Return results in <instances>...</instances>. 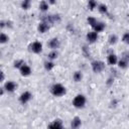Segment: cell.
Returning <instances> with one entry per match:
<instances>
[{
    "mask_svg": "<svg viewBox=\"0 0 129 129\" xmlns=\"http://www.w3.org/2000/svg\"><path fill=\"white\" fill-rule=\"evenodd\" d=\"M51 93H52V95H54L56 97H60V96L64 95L66 88L62 85H60V84H54L51 87Z\"/></svg>",
    "mask_w": 129,
    "mask_h": 129,
    "instance_id": "obj_1",
    "label": "cell"
},
{
    "mask_svg": "<svg viewBox=\"0 0 129 129\" xmlns=\"http://www.w3.org/2000/svg\"><path fill=\"white\" fill-rule=\"evenodd\" d=\"M86 104V98L83 95H77L73 101V105L76 108H83Z\"/></svg>",
    "mask_w": 129,
    "mask_h": 129,
    "instance_id": "obj_2",
    "label": "cell"
},
{
    "mask_svg": "<svg viewBox=\"0 0 129 129\" xmlns=\"http://www.w3.org/2000/svg\"><path fill=\"white\" fill-rule=\"evenodd\" d=\"M92 69L95 73H101L105 69V63L101 60H95L92 62Z\"/></svg>",
    "mask_w": 129,
    "mask_h": 129,
    "instance_id": "obj_3",
    "label": "cell"
},
{
    "mask_svg": "<svg viewBox=\"0 0 129 129\" xmlns=\"http://www.w3.org/2000/svg\"><path fill=\"white\" fill-rule=\"evenodd\" d=\"M29 48L31 51H33L34 53H39L42 50V44L39 41H34L29 45Z\"/></svg>",
    "mask_w": 129,
    "mask_h": 129,
    "instance_id": "obj_4",
    "label": "cell"
},
{
    "mask_svg": "<svg viewBox=\"0 0 129 129\" xmlns=\"http://www.w3.org/2000/svg\"><path fill=\"white\" fill-rule=\"evenodd\" d=\"M16 87H17V85H16L14 82H11V81L6 82L5 85H4V89H5L7 92H9V93L14 92L15 89H16Z\"/></svg>",
    "mask_w": 129,
    "mask_h": 129,
    "instance_id": "obj_5",
    "label": "cell"
},
{
    "mask_svg": "<svg viewBox=\"0 0 129 129\" xmlns=\"http://www.w3.org/2000/svg\"><path fill=\"white\" fill-rule=\"evenodd\" d=\"M31 94L29 93V92H24V93H22L21 95H20V98H19V100H20V102L22 103V104H26L30 99H31Z\"/></svg>",
    "mask_w": 129,
    "mask_h": 129,
    "instance_id": "obj_6",
    "label": "cell"
},
{
    "mask_svg": "<svg viewBox=\"0 0 129 129\" xmlns=\"http://www.w3.org/2000/svg\"><path fill=\"white\" fill-rule=\"evenodd\" d=\"M98 39V32L94 31H90L87 33V40L89 42H95Z\"/></svg>",
    "mask_w": 129,
    "mask_h": 129,
    "instance_id": "obj_7",
    "label": "cell"
},
{
    "mask_svg": "<svg viewBox=\"0 0 129 129\" xmlns=\"http://www.w3.org/2000/svg\"><path fill=\"white\" fill-rule=\"evenodd\" d=\"M20 74L22 75V76H24V77H27V76H29L30 74H31V69H30V67H28L27 64H23L20 69Z\"/></svg>",
    "mask_w": 129,
    "mask_h": 129,
    "instance_id": "obj_8",
    "label": "cell"
},
{
    "mask_svg": "<svg viewBox=\"0 0 129 129\" xmlns=\"http://www.w3.org/2000/svg\"><path fill=\"white\" fill-rule=\"evenodd\" d=\"M48 23H46V22H41V23H39L38 24V27H37V29H38V31L40 32V33H45L47 30H48Z\"/></svg>",
    "mask_w": 129,
    "mask_h": 129,
    "instance_id": "obj_9",
    "label": "cell"
},
{
    "mask_svg": "<svg viewBox=\"0 0 129 129\" xmlns=\"http://www.w3.org/2000/svg\"><path fill=\"white\" fill-rule=\"evenodd\" d=\"M48 46H49L50 48H52V49L57 48V47L59 46V40H58L57 38H52V39H50L49 42H48Z\"/></svg>",
    "mask_w": 129,
    "mask_h": 129,
    "instance_id": "obj_10",
    "label": "cell"
},
{
    "mask_svg": "<svg viewBox=\"0 0 129 129\" xmlns=\"http://www.w3.org/2000/svg\"><path fill=\"white\" fill-rule=\"evenodd\" d=\"M93 28H94V30H95L96 32H101V31L104 30V28H105V24H104L103 22H97Z\"/></svg>",
    "mask_w": 129,
    "mask_h": 129,
    "instance_id": "obj_11",
    "label": "cell"
},
{
    "mask_svg": "<svg viewBox=\"0 0 129 129\" xmlns=\"http://www.w3.org/2000/svg\"><path fill=\"white\" fill-rule=\"evenodd\" d=\"M81 119L79 118V117H75L74 119H73V121H72V123H71V126L73 127V128H79L80 126H81Z\"/></svg>",
    "mask_w": 129,
    "mask_h": 129,
    "instance_id": "obj_12",
    "label": "cell"
},
{
    "mask_svg": "<svg viewBox=\"0 0 129 129\" xmlns=\"http://www.w3.org/2000/svg\"><path fill=\"white\" fill-rule=\"evenodd\" d=\"M117 62V56L114 54V53H111L108 55V63L113 66V64H116Z\"/></svg>",
    "mask_w": 129,
    "mask_h": 129,
    "instance_id": "obj_13",
    "label": "cell"
},
{
    "mask_svg": "<svg viewBox=\"0 0 129 129\" xmlns=\"http://www.w3.org/2000/svg\"><path fill=\"white\" fill-rule=\"evenodd\" d=\"M50 128H62V123L60 120H55L53 123L49 124Z\"/></svg>",
    "mask_w": 129,
    "mask_h": 129,
    "instance_id": "obj_14",
    "label": "cell"
},
{
    "mask_svg": "<svg viewBox=\"0 0 129 129\" xmlns=\"http://www.w3.org/2000/svg\"><path fill=\"white\" fill-rule=\"evenodd\" d=\"M39 9L41 10V11H46L47 9H48V3L46 2V1H41L40 2V4H39Z\"/></svg>",
    "mask_w": 129,
    "mask_h": 129,
    "instance_id": "obj_15",
    "label": "cell"
},
{
    "mask_svg": "<svg viewBox=\"0 0 129 129\" xmlns=\"http://www.w3.org/2000/svg\"><path fill=\"white\" fill-rule=\"evenodd\" d=\"M118 63H119L118 66H119L121 69H126V68H127V64H128V60H126V59H124V58H121Z\"/></svg>",
    "mask_w": 129,
    "mask_h": 129,
    "instance_id": "obj_16",
    "label": "cell"
},
{
    "mask_svg": "<svg viewBox=\"0 0 129 129\" xmlns=\"http://www.w3.org/2000/svg\"><path fill=\"white\" fill-rule=\"evenodd\" d=\"M53 67H54V63H53L52 61H46V62L44 63V68H45L46 71H50V70H52Z\"/></svg>",
    "mask_w": 129,
    "mask_h": 129,
    "instance_id": "obj_17",
    "label": "cell"
},
{
    "mask_svg": "<svg viewBox=\"0 0 129 129\" xmlns=\"http://www.w3.org/2000/svg\"><path fill=\"white\" fill-rule=\"evenodd\" d=\"M82 78H83V76H82V73L81 72H76L74 74V80L76 82H80L82 80Z\"/></svg>",
    "mask_w": 129,
    "mask_h": 129,
    "instance_id": "obj_18",
    "label": "cell"
},
{
    "mask_svg": "<svg viewBox=\"0 0 129 129\" xmlns=\"http://www.w3.org/2000/svg\"><path fill=\"white\" fill-rule=\"evenodd\" d=\"M21 7L23 8V9H28L29 7H30V1H28V0H23L22 1V3H21Z\"/></svg>",
    "mask_w": 129,
    "mask_h": 129,
    "instance_id": "obj_19",
    "label": "cell"
},
{
    "mask_svg": "<svg viewBox=\"0 0 129 129\" xmlns=\"http://www.w3.org/2000/svg\"><path fill=\"white\" fill-rule=\"evenodd\" d=\"M87 20H88V23H89L92 27H94V26H95V24L98 22V21L96 20V18H94V17H88V19H87Z\"/></svg>",
    "mask_w": 129,
    "mask_h": 129,
    "instance_id": "obj_20",
    "label": "cell"
},
{
    "mask_svg": "<svg viewBox=\"0 0 129 129\" xmlns=\"http://www.w3.org/2000/svg\"><path fill=\"white\" fill-rule=\"evenodd\" d=\"M88 6H89V8H90L91 10H94V8L97 7V2H96L95 0H89Z\"/></svg>",
    "mask_w": 129,
    "mask_h": 129,
    "instance_id": "obj_21",
    "label": "cell"
},
{
    "mask_svg": "<svg viewBox=\"0 0 129 129\" xmlns=\"http://www.w3.org/2000/svg\"><path fill=\"white\" fill-rule=\"evenodd\" d=\"M23 64H24V61H23L22 59H18V60H16V61L14 62V68H16V69H20Z\"/></svg>",
    "mask_w": 129,
    "mask_h": 129,
    "instance_id": "obj_22",
    "label": "cell"
},
{
    "mask_svg": "<svg viewBox=\"0 0 129 129\" xmlns=\"http://www.w3.org/2000/svg\"><path fill=\"white\" fill-rule=\"evenodd\" d=\"M116 41H117V36L115 34H111L109 36V43L114 44V43H116Z\"/></svg>",
    "mask_w": 129,
    "mask_h": 129,
    "instance_id": "obj_23",
    "label": "cell"
},
{
    "mask_svg": "<svg viewBox=\"0 0 129 129\" xmlns=\"http://www.w3.org/2000/svg\"><path fill=\"white\" fill-rule=\"evenodd\" d=\"M48 58L49 59H54V58H56L57 57V52L55 51V50H52V51H50L49 53H48Z\"/></svg>",
    "mask_w": 129,
    "mask_h": 129,
    "instance_id": "obj_24",
    "label": "cell"
},
{
    "mask_svg": "<svg viewBox=\"0 0 129 129\" xmlns=\"http://www.w3.org/2000/svg\"><path fill=\"white\" fill-rule=\"evenodd\" d=\"M98 9H99V11H100L101 13H107V6L104 5V4L99 5V6H98Z\"/></svg>",
    "mask_w": 129,
    "mask_h": 129,
    "instance_id": "obj_25",
    "label": "cell"
},
{
    "mask_svg": "<svg viewBox=\"0 0 129 129\" xmlns=\"http://www.w3.org/2000/svg\"><path fill=\"white\" fill-rule=\"evenodd\" d=\"M7 40H8V36L5 33H1V35H0V42L1 43H5Z\"/></svg>",
    "mask_w": 129,
    "mask_h": 129,
    "instance_id": "obj_26",
    "label": "cell"
},
{
    "mask_svg": "<svg viewBox=\"0 0 129 129\" xmlns=\"http://www.w3.org/2000/svg\"><path fill=\"white\" fill-rule=\"evenodd\" d=\"M122 40H123V42H125V43L129 44V32H126V33L123 35Z\"/></svg>",
    "mask_w": 129,
    "mask_h": 129,
    "instance_id": "obj_27",
    "label": "cell"
},
{
    "mask_svg": "<svg viewBox=\"0 0 129 129\" xmlns=\"http://www.w3.org/2000/svg\"><path fill=\"white\" fill-rule=\"evenodd\" d=\"M1 81H4V73H1Z\"/></svg>",
    "mask_w": 129,
    "mask_h": 129,
    "instance_id": "obj_28",
    "label": "cell"
},
{
    "mask_svg": "<svg viewBox=\"0 0 129 129\" xmlns=\"http://www.w3.org/2000/svg\"><path fill=\"white\" fill-rule=\"evenodd\" d=\"M55 1H56V0H48V2H49L50 4H54V3H55Z\"/></svg>",
    "mask_w": 129,
    "mask_h": 129,
    "instance_id": "obj_29",
    "label": "cell"
},
{
    "mask_svg": "<svg viewBox=\"0 0 129 129\" xmlns=\"http://www.w3.org/2000/svg\"><path fill=\"white\" fill-rule=\"evenodd\" d=\"M28 1H30V0H28Z\"/></svg>",
    "mask_w": 129,
    "mask_h": 129,
    "instance_id": "obj_30",
    "label": "cell"
}]
</instances>
